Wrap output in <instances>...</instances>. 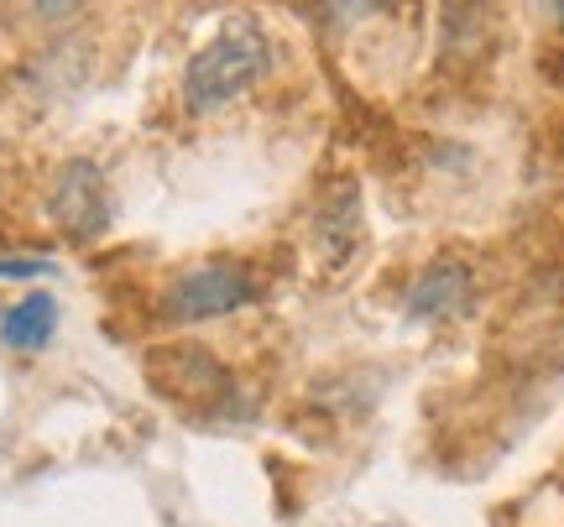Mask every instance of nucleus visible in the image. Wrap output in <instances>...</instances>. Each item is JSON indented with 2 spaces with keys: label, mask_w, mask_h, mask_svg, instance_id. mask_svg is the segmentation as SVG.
I'll list each match as a JSON object with an SVG mask.
<instances>
[{
  "label": "nucleus",
  "mask_w": 564,
  "mask_h": 527,
  "mask_svg": "<svg viewBox=\"0 0 564 527\" xmlns=\"http://www.w3.org/2000/svg\"><path fill=\"white\" fill-rule=\"evenodd\" d=\"M272 68V42L251 17H230L183 68V100L194 116H215L241 100L251 84Z\"/></svg>",
  "instance_id": "f257e3e1"
},
{
  "label": "nucleus",
  "mask_w": 564,
  "mask_h": 527,
  "mask_svg": "<svg viewBox=\"0 0 564 527\" xmlns=\"http://www.w3.org/2000/svg\"><path fill=\"white\" fill-rule=\"evenodd\" d=\"M257 277L241 262H204L188 266L178 283L167 287L162 298V319L167 325H204V319H225V314H241L257 304Z\"/></svg>",
  "instance_id": "f03ea898"
},
{
  "label": "nucleus",
  "mask_w": 564,
  "mask_h": 527,
  "mask_svg": "<svg viewBox=\"0 0 564 527\" xmlns=\"http://www.w3.org/2000/svg\"><path fill=\"white\" fill-rule=\"evenodd\" d=\"M47 209H53V224H58L68 241H95L110 224V188H105V173L89 157H74L53 173V194H47Z\"/></svg>",
  "instance_id": "7ed1b4c3"
},
{
  "label": "nucleus",
  "mask_w": 564,
  "mask_h": 527,
  "mask_svg": "<svg viewBox=\"0 0 564 527\" xmlns=\"http://www.w3.org/2000/svg\"><path fill=\"white\" fill-rule=\"evenodd\" d=\"M152 382L173 397V403H209V397H225L230 392V376L225 365L199 345H173L152 355Z\"/></svg>",
  "instance_id": "20e7f679"
},
{
  "label": "nucleus",
  "mask_w": 564,
  "mask_h": 527,
  "mask_svg": "<svg viewBox=\"0 0 564 527\" xmlns=\"http://www.w3.org/2000/svg\"><path fill=\"white\" fill-rule=\"evenodd\" d=\"M470 304V266L465 262H429L408 287V319H455Z\"/></svg>",
  "instance_id": "39448f33"
},
{
  "label": "nucleus",
  "mask_w": 564,
  "mask_h": 527,
  "mask_svg": "<svg viewBox=\"0 0 564 527\" xmlns=\"http://www.w3.org/2000/svg\"><path fill=\"white\" fill-rule=\"evenodd\" d=\"M53 329H58V304H53V293H26L17 308L0 314V340L11 350H42L53 340Z\"/></svg>",
  "instance_id": "423d86ee"
},
{
  "label": "nucleus",
  "mask_w": 564,
  "mask_h": 527,
  "mask_svg": "<svg viewBox=\"0 0 564 527\" xmlns=\"http://www.w3.org/2000/svg\"><path fill=\"white\" fill-rule=\"evenodd\" d=\"M42 272H53V262H42V256H11V262H0V283H17V277H42Z\"/></svg>",
  "instance_id": "0eeeda50"
}]
</instances>
